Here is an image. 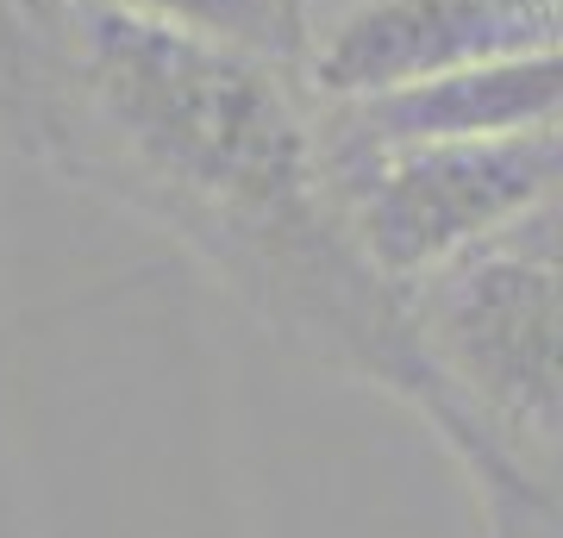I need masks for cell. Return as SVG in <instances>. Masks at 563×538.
Segmentation results:
<instances>
[{"instance_id":"obj_1","label":"cell","mask_w":563,"mask_h":538,"mask_svg":"<svg viewBox=\"0 0 563 538\" xmlns=\"http://www.w3.org/2000/svg\"><path fill=\"white\" fill-rule=\"evenodd\" d=\"M0 139L169 239L301 358L420 407L407 295L351 239L288 57L113 0H0Z\"/></svg>"},{"instance_id":"obj_2","label":"cell","mask_w":563,"mask_h":538,"mask_svg":"<svg viewBox=\"0 0 563 538\" xmlns=\"http://www.w3.org/2000/svg\"><path fill=\"white\" fill-rule=\"evenodd\" d=\"M420 414L463 458L488 514L563 526V200L407 288Z\"/></svg>"},{"instance_id":"obj_3","label":"cell","mask_w":563,"mask_h":538,"mask_svg":"<svg viewBox=\"0 0 563 538\" xmlns=\"http://www.w3.org/2000/svg\"><path fill=\"white\" fill-rule=\"evenodd\" d=\"M320 144L351 239L401 295L563 200V120L413 144H339L320 132Z\"/></svg>"},{"instance_id":"obj_4","label":"cell","mask_w":563,"mask_h":538,"mask_svg":"<svg viewBox=\"0 0 563 538\" xmlns=\"http://www.w3.org/2000/svg\"><path fill=\"white\" fill-rule=\"evenodd\" d=\"M563 44L558 0H344L295 51L313 107H357L476 63Z\"/></svg>"},{"instance_id":"obj_5","label":"cell","mask_w":563,"mask_h":538,"mask_svg":"<svg viewBox=\"0 0 563 538\" xmlns=\"http://www.w3.org/2000/svg\"><path fill=\"white\" fill-rule=\"evenodd\" d=\"M320 132L339 144H413V139H476V132H520L563 120V44L514 51L457 76L420 81L401 95L357 100V107H313Z\"/></svg>"},{"instance_id":"obj_6","label":"cell","mask_w":563,"mask_h":538,"mask_svg":"<svg viewBox=\"0 0 563 538\" xmlns=\"http://www.w3.org/2000/svg\"><path fill=\"white\" fill-rule=\"evenodd\" d=\"M495 532L501 538H563L558 519H532V514H495Z\"/></svg>"}]
</instances>
